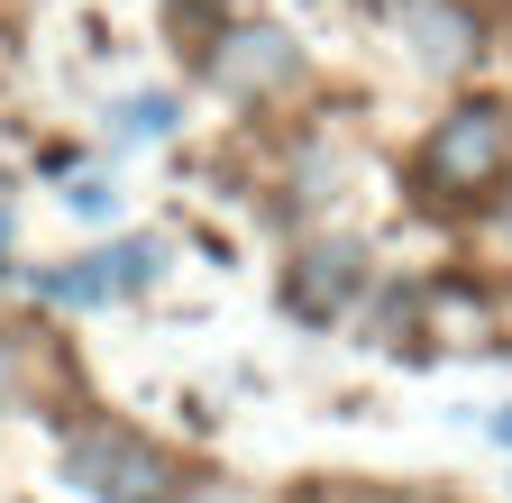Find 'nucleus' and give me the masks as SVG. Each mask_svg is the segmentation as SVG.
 Wrapping results in <instances>:
<instances>
[{"label": "nucleus", "mask_w": 512, "mask_h": 503, "mask_svg": "<svg viewBox=\"0 0 512 503\" xmlns=\"http://www.w3.org/2000/svg\"><path fill=\"white\" fill-rule=\"evenodd\" d=\"M183 10H202V0H183Z\"/></svg>", "instance_id": "nucleus-12"}, {"label": "nucleus", "mask_w": 512, "mask_h": 503, "mask_svg": "<svg viewBox=\"0 0 512 503\" xmlns=\"http://www.w3.org/2000/svg\"><path fill=\"white\" fill-rule=\"evenodd\" d=\"M357 293H366V247H348V238L302 247L293 275H284V311H302V321H339Z\"/></svg>", "instance_id": "nucleus-4"}, {"label": "nucleus", "mask_w": 512, "mask_h": 503, "mask_svg": "<svg viewBox=\"0 0 512 503\" xmlns=\"http://www.w3.org/2000/svg\"><path fill=\"white\" fill-rule=\"evenodd\" d=\"M64 476L92 503H165V449H147L138 430H110V421L64 439Z\"/></svg>", "instance_id": "nucleus-2"}, {"label": "nucleus", "mask_w": 512, "mask_h": 503, "mask_svg": "<svg viewBox=\"0 0 512 503\" xmlns=\"http://www.w3.org/2000/svg\"><path fill=\"white\" fill-rule=\"evenodd\" d=\"M293 74H302V55H293V37H284V28H229V37L211 46V83H220L229 101L284 92Z\"/></svg>", "instance_id": "nucleus-5"}, {"label": "nucleus", "mask_w": 512, "mask_h": 503, "mask_svg": "<svg viewBox=\"0 0 512 503\" xmlns=\"http://www.w3.org/2000/svg\"><path fill=\"white\" fill-rule=\"evenodd\" d=\"M64 211H83V220H110V211H119V193H110V183H74V193H64Z\"/></svg>", "instance_id": "nucleus-8"}, {"label": "nucleus", "mask_w": 512, "mask_h": 503, "mask_svg": "<svg viewBox=\"0 0 512 503\" xmlns=\"http://www.w3.org/2000/svg\"><path fill=\"white\" fill-rule=\"evenodd\" d=\"M174 129V92H147V101H119V138H165Z\"/></svg>", "instance_id": "nucleus-7"}, {"label": "nucleus", "mask_w": 512, "mask_h": 503, "mask_svg": "<svg viewBox=\"0 0 512 503\" xmlns=\"http://www.w3.org/2000/svg\"><path fill=\"white\" fill-rule=\"evenodd\" d=\"M485 430H494V439H503V449H512V403H503V412H494V421H485Z\"/></svg>", "instance_id": "nucleus-10"}, {"label": "nucleus", "mask_w": 512, "mask_h": 503, "mask_svg": "<svg viewBox=\"0 0 512 503\" xmlns=\"http://www.w3.org/2000/svg\"><path fill=\"white\" fill-rule=\"evenodd\" d=\"M0 247H10V220H0Z\"/></svg>", "instance_id": "nucleus-11"}, {"label": "nucleus", "mask_w": 512, "mask_h": 503, "mask_svg": "<svg viewBox=\"0 0 512 503\" xmlns=\"http://www.w3.org/2000/svg\"><path fill=\"white\" fill-rule=\"evenodd\" d=\"M421 174H430V193H494V183L512 174V110L494 101H467V110H448L430 147H421Z\"/></svg>", "instance_id": "nucleus-1"}, {"label": "nucleus", "mask_w": 512, "mask_h": 503, "mask_svg": "<svg viewBox=\"0 0 512 503\" xmlns=\"http://www.w3.org/2000/svg\"><path fill=\"white\" fill-rule=\"evenodd\" d=\"M165 503H238V494H229V485H174Z\"/></svg>", "instance_id": "nucleus-9"}, {"label": "nucleus", "mask_w": 512, "mask_h": 503, "mask_svg": "<svg viewBox=\"0 0 512 503\" xmlns=\"http://www.w3.org/2000/svg\"><path fill=\"white\" fill-rule=\"evenodd\" d=\"M412 37H421L430 65H458V55H467V10H439V0H421V10H412Z\"/></svg>", "instance_id": "nucleus-6"}, {"label": "nucleus", "mask_w": 512, "mask_h": 503, "mask_svg": "<svg viewBox=\"0 0 512 503\" xmlns=\"http://www.w3.org/2000/svg\"><path fill=\"white\" fill-rule=\"evenodd\" d=\"M156 266H165V247H156V238H119V247H92V257H74L64 275H37V293H46V302H74V311H101V302H119V293H147Z\"/></svg>", "instance_id": "nucleus-3"}]
</instances>
